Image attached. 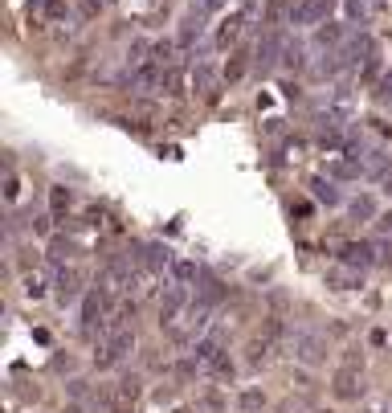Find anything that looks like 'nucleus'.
Listing matches in <instances>:
<instances>
[{"label":"nucleus","mask_w":392,"mask_h":413,"mask_svg":"<svg viewBox=\"0 0 392 413\" xmlns=\"http://www.w3.org/2000/svg\"><path fill=\"white\" fill-rule=\"evenodd\" d=\"M131 348H135V331H131V328H114V331H111V340H107V344L94 352V364H98V368H107V364L123 360Z\"/></svg>","instance_id":"nucleus-1"},{"label":"nucleus","mask_w":392,"mask_h":413,"mask_svg":"<svg viewBox=\"0 0 392 413\" xmlns=\"http://www.w3.org/2000/svg\"><path fill=\"white\" fill-rule=\"evenodd\" d=\"M331 9H335V0H303V4H294L290 25H315V21H323Z\"/></svg>","instance_id":"nucleus-2"},{"label":"nucleus","mask_w":392,"mask_h":413,"mask_svg":"<svg viewBox=\"0 0 392 413\" xmlns=\"http://www.w3.org/2000/svg\"><path fill=\"white\" fill-rule=\"evenodd\" d=\"M331 389H335V397H339V401H356V397H364V385H359V368H339Z\"/></svg>","instance_id":"nucleus-3"},{"label":"nucleus","mask_w":392,"mask_h":413,"mask_svg":"<svg viewBox=\"0 0 392 413\" xmlns=\"http://www.w3.org/2000/svg\"><path fill=\"white\" fill-rule=\"evenodd\" d=\"M339 258H343L347 266L364 270V266H372V262H376V250L368 246V242H347V246L339 250Z\"/></svg>","instance_id":"nucleus-4"},{"label":"nucleus","mask_w":392,"mask_h":413,"mask_svg":"<svg viewBox=\"0 0 392 413\" xmlns=\"http://www.w3.org/2000/svg\"><path fill=\"white\" fill-rule=\"evenodd\" d=\"M53 286H58V299H62V303H70V299L78 295V286H82V270H74V266H62V270H58V279H53Z\"/></svg>","instance_id":"nucleus-5"},{"label":"nucleus","mask_w":392,"mask_h":413,"mask_svg":"<svg viewBox=\"0 0 392 413\" xmlns=\"http://www.w3.org/2000/svg\"><path fill=\"white\" fill-rule=\"evenodd\" d=\"M278 53H286V45H282V41H278V33H266L258 41V50H254V58H258V66L261 70H270L278 62Z\"/></svg>","instance_id":"nucleus-6"},{"label":"nucleus","mask_w":392,"mask_h":413,"mask_svg":"<svg viewBox=\"0 0 392 413\" xmlns=\"http://www.w3.org/2000/svg\"><path fill=\"white\" fill-rule=\"evenodd\" d=\"M327 286H335V291H356L359 286V270L356 266H335V270H327Z\"/></svg>","instance_id":"nucleus-7"},{"label":"nucleus","mask_w":392,"mask_h":413,"mask_svg":"<svg viewBox=\"0 0 392 413\" xmlns=\"http://www.w3.org/2000/svg\"><path fill=\"white\" fill-rule=\"evenodd\" d=\"M192 86L200 90V99H205V102H217V74H212L209 66H196Z\"/></svg>","instance_id":"nucleus-8"},{"label":"nucleus","mask_w":392,"mask_h":413,"mask_svg":"<svg viewBox=\"0 0 392 413\" xmlns=\"http://www.w3.org/2000/svg\"><path fill=\"white\" fill-rule=\"evenodd\" d=\"M180 307H184V286H168V295L160 299V319L163 323H172Z\"/></svg>","instance_id":"nucleus-9"},{"label":"nucleus","mask_w":392,"mask_h":413,"mask_svg":"<svg viewBox=\"0 0 392 413\" xmlns=\"http://www.w3.org/2000/svg\"><path fill=\"white\" fill-rule=\"evenodd\" d=\"M298 360H303V364H319V360H323V344H319V336H298Z\"/></svg>","instance_id":"nucleus-10"},{"label":"nucleus","mask_w":392,"mask_h":413,"mask_svg":"<svg viewBox=\"0 0 392 413\" xmlns=\"http://www.w3.org/2000/svg\"><path fill=\"white\" fill-rule=\"evenodd\" d=\"M241 25H245L241 13L225 17V21H221V29H217V45H233V41H237V33H241Z\"/></svg>","instance_id":"nucleus-11"},{"label":"nucleus","mask_w":392,"mask_h":413,"mask_svg":"<svg viewBox=\"0 0 392 413\" xmlns=\"http://www.w3.org/2000/svg\"><path fill=\"white\" fill-rule=\"evenodd\" d=\"M160 90H163V95H172V99H180V95H184V70H180L176 62H172V66L163 70V82H160Z\"/></svg>","instance_id":"nucleus-12"},{"label":"nucleus","mask_w":392,"mask_h":413,"mask_svg":"<svg viewBox=\"0 0 392 413\" xmlns=\"http://www.w3.org/2000/svg\"><path fill=\"white\" fill-rule=\"evenodd\" d=\"M237 409L241 413H261L266 409V393H261V389H241V393H237Z\"/></svg>","instance_id":"nucleus-13"},{"label":"nucleus","mask_w":392,"mask_h":413,"mask_svg":"<svg viewBox=\"0 0 392 413\" xmlns=\"http://www.w3.org/2000/svg\"><path fill=\"white\" fill-rule=\"evenodd\" d=\"M294 13L290 0H266V25H282Z\"/></svg>","instance_id":"nucleus-14"},{"label":"nucleus","mask_w":392,"mask_h":413,"mask_svg":"<svg viewBox=\"0 0 392 413\" xmlns=\"http://www.w3.org/2000/svg\"><path fill=\"white\" fill-rule=\"evenodd\" d=\"M70 200H74V193H70L65 184H53V188H49V209H53V217H62L65 209H70Z\"/></svg>","instance_id":"nucleus-15"},{"label":"nucleus","mask_w":392,"mask_h":413,"mask_svg":"<svg viewBox=\"0 0 392 413\" xmlns=\"http://www.w3.org/2000/svg\"><path fill=\"white\" fill-rule=\"evenodd\" d=\"M114 397H123V401H131V405H139V397H143L139 377H123V380H119V389H114Z\"/></svg>","instance_id":"nucleus-16"},{"label":"nucleus","mask_w":392,"mask_h":413,"mask_svg":"<svg viewBox=\"0 0 392 413\" xmlns=\"http://www.w3.org/2000/svg\"><path fill=\"white\" fill-rule=\"evenodd\" d=\"M143 262H147V270H160V266L172 262V254H168L163 246H147L143 250Z\"/></svg>","instance_id":"nucleus-17"},{"label":"nucleus","mask_w":392,"mask_h":413,"mask_svg":"<svg viewBox=\"0 0 392 413\" xmlns=\"http://www.w3.org/2000/svg\"><path fill=\"white\" fill-rule=\"evenodd\" d=\"M339 37H343V25H339V21H327L323 29L315 33V41H319V45H335Z\"/></svg>","instance_id":"nucleus-18"},{"label":"nucleus","mask_w":392,"mask_h":413,"mask_svg":"<svg viewBox=\"0 0 392 413\" xmlns=\"http://www.w3.org/2000/svg\"><path fill=\"white\" fill-rule=\"evenodd\" d=\"M245 70H249L245 53H233V58L225 62V78H229V82H237V78H245Z\"/></svg>","instance_id":"nucleus-19"},{"label":"nucleus","mask_w":392,"mask_h":413,"mask_svg":"<svg viewBox=\"0 0 392 413\" xmlns=\"http://www.w3.org/2000/svg\"><path fill=\"white\" fill-rule=\"evenodd\" d=\"M310 193H315L319 200H327V205L339 200V193H335V184H331V181H310Z\"/></svg>","instance_id":"nucleus-20"},{"label":"nucleus","mask_w":392,"mask_h":413,"mask_svg":"<svg viewBox=\"0 0 392 413\" xmlns=\"http://www.w3.org/2000/svg\"><path fill=\"white\" fill-rule=\"evenodd\" d=\"M70 254H74V242H65V237H53V246H49V258H53V262H65Z\"/></svg>","instance_id":"nucleus-21"},{"label":"nucleus","mask_w":392,"mask_h":413,"mask_svg":"<svg viewBox=\"0 0 392 413\" xmlns=\"http://www.w3.org/2000/svg\"><path fill=\"white\" fill-rule=\"evenodd\" d=\"M172 274H176L180 282H192V279H196V262H188V258H180V262H172Z\"/></svg>","instance_id":"nucleus-22"},{"label":"nucleus","mask_w":392,"mask_h":413,"mask_svg":"<svg viewBox=\"0 0 392 413\" xmlns=\"http://www.w3.org/2000/svg\"><path fill=\"white\" fill-rule=\"evenodd\" d=\"M41 9H45V17H49V21H62L65 13H70V4H65V0H45Z\"/></svg>","instance_id":"nucleus-23"},{"label":"nucleus","mask_w":392,"mask_h":413,"mask_svg":"<svg viewBox=\"0 0 392 413\" xmlns=\"http://www.w3.org/2000/svg\"><path fill=\"white\" fill-rule=\"evenodd\" d=\"M372 213H376L372 197H356V200H352V217H372Z\"/></svg>","instance_id":"nucleus-24"},{"label":"nucleus","mask_w":392,"mask_h":413,"mask_svg":"<svg viewBox=\"0 0 392 413\" xmlns=\"http://www.w3.org/2000/svg\"><path fill=\"white\" fill-rule=\"evenodd\" d=\"M196 33H200V21L188 17V21H184V29H180V45H192V37H196Z\"/></svg>","instance_id":"nucleus-25"},{"label":"nucleus","mask_w":392,"mask_h":413,"mask_svg":"<svg viewBox=\"0 0 392 413\" xmlns=\"http://www.w3.org/2000/svg\"><path fill=\"white\" fill-rule=\"evenodd\" d=\"M25 295H29V299H41V295H45V282L37 279V274H25Z\"/></svg>","instance_id":"nucleus-26"},{"label":"nucleus","mask_w":392,"mask_h":413,"mask_svg":"<svg viewBox=\"0 0 392 413\" xmlns=\"http://www.w3.org/2000/svg\"><path fill=\"white\" fill-rule=\"evenodd\" d=\"M212 372H217V377H221V380H233V372H237V368H233V360H229L225 352H221V360L212 364Z\"/></svg>","instance_id":"nucleus-27"},{"label":"nucleus","mask_w":392,"mask_h":413,"mask_svg":"<svg viewBox=\"0 0 392 413\" xmlns=\"http://www.w3.org/2000/svg\"><path fill=\"white\" fill-rule=\"evenodd\" d=\"M266 356H270V344H266V340H254V344H249V364H261Z\"/></svg>","instance_id":"nucleus-28"},{"label":"nucleus","mask_w":392,"mask_h":413,"mask_svg":"<svg viewBox=\"0 0 392 413\" xmlns=\"http://www.w3.org/2000/svg\"><path fill=\"white\" fill-rule=\"evenodd\" d=\"M261 328H266V336H270V340H278V336H282V319H278V315H270V319H266V323H261Z\"/></svg>","instance_id":"nucleus-29"},{"label":"nucleus","mask_w":392,"mask_h":413,"mask_svg":"<svg viewBox=\"0 0 392 413\" xmlns=\"http://www.w3.org/2000/svg\"><path fill=\"white\" fill-rule=\"evenodd\" d=\"M376 99H380V102H392V74H384V78H380V90H376Z\"/></svg>","instance_id":"nucleus-30"},{"label":"nucleus","mask_w":392,"mask_h":413,"mask_svg":"<svg viewBox=\"0 0 392 413\" xmlns=\"http://www.w3.org/2000/svg\"><path fill=\"white\" fill-rule=\"evenodd\" d=\"M376 233L392 237V209H388V213H380V217H376Z\"/></svg>","instance_id":"nucleus-31"},{"label":"nucleus","mask_w":392,"mask_h":413,"mask_svg":"<svg viewBox=\"0 0 392 413\" xmlns=\"http://www.w3.org/2000/svg\"><path fill=\"white\" fill-rule=\"evenodd\" d=\"M286 66H303V50H298V45H286Z\"/></svg>","instance_id":"nucleus-32"},{"label":"nucleus","mask_w":392,"mask_h":413,"mask_svg":"<svg viewBox=\"0 0 392 413\" xmlns=\"http://www.w3.org/2000/svg\"><path fill=\"white\" fill-rule=\"evenodd\" d=\"M16 193H21V184H16V176L9 172V176H4V197H9V200H16Z\"/></svg>","instance_id":"nucleus-33"},{"label":"nucleus","mask_w":392,"mask_h":413,"mask_svg":"<svg viewBox=\"0 0 392 413\" xmlns=\"http://www.w3.org/2000/svg\"><path fill=\"white\" fill-rule=\"evenodd\" d=\"M196 364H200V360H196ZM196 364H192V360H180V364H176V377H184V380H188V377L196 372Z\"/></svg>","instance_id":"nucleus-34"},{"label":"nucleus","mask_w":392,"mask_h":413,"mask_svg":"<svg viewBox=\"0 0 392 413\" xmlns=\"http://www.w3.org/2000/svg\"><path fill=\"white\" fill-rule=\"evenodd\" d=\"M343 368H364V356H359V352H347V356H343Z\"/></svg>","instance_id":"nucleus-35"},{"label":"nucleus","mask_w":392,"mask_h":413,"mask_svg":"<svg viewBox=\"0 0 392 413\" xmlns=\"http://www.w3.org/2000/svg\"><path fill=\"white\" fill-rule=\"evenodd\" d=\"M364 4H368V13H372V17H380V13L388 9V0H364Z\"/></svg>","instance_id":"nucleus-36"},{"label":"nucleus","mask_w":392,"mask_h":413,"mask_svg":"<svg viewBox=\"0 0 392 413\" xmlns=\"http://www.w3.org/2000/svg\"><path fill=\"white\" fill-rule=\"evenodd\" d=\"M33 230H37V233H49V230H53V217H37V221H33Z\"/></svg>","instance_id":"nucleus-37"},{"label":"nucleus","mask_w":392,"mask_h":413,"mask_svg":"<svg viewBox=\"0 0 392 413\" xmlns=\"http://www.w3.org/2000/svg\"><path fill=\"white\" fill-rule=\"evenodd\" d=\"M221 4H225V0H205V9H221Z\"/></svg>","instance_id":"nucleus-38"},{"label":"nucleus","mask_w":392,"mask_h":413,"mask_svg":"<svg viewBox=\"0 0 392 413\" xmlns=\"http://www.w3.org/2000/svg\"><path fill=\"white\" fill-rule=\"evenodd\" d=\"M384 266H388V270H392V246H388V254H384Z\"/></svg>","instance_id":"nucleus-39"},{"label":"nucleus","mask_w":392,"mask_h":413,"mask_svg":"<svg viewBox=\"0 0 392 413\" xmlns=\"http://www.w3.org/2000/svg\"><path fill=\"white\" fill-rule=\"evenodd\" d=\"M245 4H258V0H245Z\"/></svg>","instance_id":"nucleus-40"},{"label":"nucleus","mask_w":392,"mask_h":413,"mask_svg":"<svg viewBox=\"0 0 392 413\" xmlns=\"http://www.w3.org/2000/svg\"><path fill=\"white\" fill-rule=\"evenodd\" d=\"M65 413H78V409H65Z\"/></svg>","instance_id":"nucleus-41"},{"label":"nucleus","mask_w":392,"mask_h":413,"mask_svg":"<svg viewBox=\"0 0 392 413\" xmlns=\"http://www.w3.org/2000/svg\"><path fill=\"white\" fill-rule=\"evenodd\" d=\"M176 413H188V409H176Z\"/></svg>","instance_id":"nucleus-42"}]
</instances>
